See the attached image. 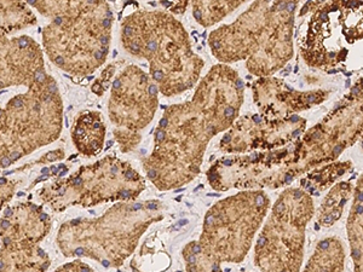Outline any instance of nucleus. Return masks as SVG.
Listing matches in <instances>:
<instances>
[{
	"mask_svg": "<svg viewBox=\"0 0 363 272\" xmlns=\"http://www.w3.org/2000/svg\"><path fill=\"white\" fill-rule=\"evenodd\" d=\"M189 3L190 1H179V3H176V4H171L169 5L171 6V11L176 13V15L183 13L186 11V8L189 6Z\"/></svg>",
	"mask_w": 363,
	"mask_h": 272,
	"instance_id": "obj_30",
	"label": "nucleus"
},
{
	"mask_svg": "<svg viewBox=\"0 0 363 272\" xmlns=\"http://www.w3.org/2000/svg\"><path fill=\"white\" fill-rule=\"evenodd\" d=\"M362 8L359 1H306L299 11L306 21L298 30L303 61L323 72L344 64L362 40Z\"/></svg>",
	"mask_w": 363,
	"mask_h": 272,
	"instance_id": "obj_8",
	"label": "nucleus"
},
{
	"mask_svg": "<svg viewBox=\"0 0 363 272\" xmlns=\"http://www.w3.org/2000/svg\"><path fill=\"white\" fill-rule=\"evenodd\" d=\"M216 191L277 190L291 186L301 174L294 155V143L268 152L227 155L216 161L206 172Z\"/></svg>",
	"mask_w": 363,
	"mask_h": 272,
	"instance_id": "obj_12",
	"label": "nucleus"
},
{
	"mask_svg": "<svg viewBox=\"0 0 363 272\" xmlns=\"http://www.w3.org/2000/svg\"><path fill=\"white\" fill-rule=\"evenodd\" d=\"M245 85L235 69L216 64L199 80L189 101L166 107L142 165L160 191L179 189L201 172L207 145L227 132L244 104Z\"/></svg>",
	"mask_w": 363,
	"mask_h": 272,
	"instance_id": "obj_1",
	"label": "nucleus"
},
{
	"mask_svg": "<svg viewBox=\"0 0 363 272\" xmlns=\"http://www.w3.org/2000/svg\"><path fill=\"white\" fill-rule=\"evenodd\" d=\"M63 130V101L51 75L0 107V169L52 144Z\"/></svg>",
	"mask_w": 363,
	"mask_h": 272,
	"instance_id": "obj_5",
	"label": "nucleus"
},
{
	"mask_svg": "<svg viewBox=\"0 0 363 272\" xmlns=\"http://www.w3.org/2000/svg\"><path fill=\"white\" fill-rule=\"evenodd\" d=\"M242 0H217V1H190L191 13L199 25L208 28L224 20L228 15L242 6Z\"/></svg>",
	"mask_w": 363,
	"mask_h": 272,
	"instance_id": "obj_26",
	"label": "nucleus"
},
{
	"mask_svg": "<svg viewBox=\"0 0 363 272\" xmlns=\"http://www.w3.org/2000/svg\"><path fill=\"white\" fill-rule=\"evenodd\" d=\"M352 169L354 165L351 161H335L327 165L320 166L311 169L306 176L301 178L299 188L310 196L321 194L335 186L345 174H350Z\"/></svg>",
	"mask_w": 363,
	"mask_h": 272,
	"instance_id": "obj_23",
	"label": "nucleus"
},
{
	"mask_svg": "<svg viewBox=\"0 0 363 272\" xmlns=\"http://www.w3.org/2000/svg\"><path fill=\"white\" fill-rule=\"evenodd\" d=\"M49 75L42 46L33 38L0 34V91L15 86L29 89Z\"/></svg>",
	"mask_w": 363,
	"mask_h": 272,
	"instance_id": "obj_16",
	"label": "nucleus"
},
{
	"mask_svg": "<svg viewBox=\"0 0 363 272\" xmlns=\"http://www.w3.org/2000/svg\"><path fill=\"white\" fill-rule=\"evenodd\" d=\"M159 94L148 73L135 64L123 68L113 80L108 116L121 153H133L138 148L142 132L157 114Z\"/></svg>",
	"mask_w": 363,
	"mask_h": 272,
	"instance_id": "obj_11",
	"label": "nucleus"
},
{
	"mask_svg": "<svg viewBox=\"0 0 363 272\" xmlns=\"http://www.w3.org/2000/svg\"><path fill=\"white\" fill-rule=\"evenodd\" d=\"M164 218L165 205L160 200L116 203L97 218L63 223L56 244L66 258H86L104 268H119L135 253L150 225Z\"/></svg>",
	"mask_w": 363,
	"mask_h": 272,
	"instance_id": "obj_4",
	"label": "nucleus"
},
{
	"mask_svg": "<svg viewBox=\"0 0 363 272\" xmlns=\"http://www.w3.org/2000/svg\"><path fill=\"white\" fill-rule=\"evenodd\" d=\"M347 239L355 272H363V186L362 176L352 193V203L347 223Z\"/></svg>",
	"mask_w": 363,
	"mask_h": 272,
	"instance_id": "obj_21",
	"label": "nucleus"
},
{
	"mask_svg": "<svg viewBox=\"0 0 363 272\" xmlns=\"http://www.w3.org/2000/svg\"><path fill=\"white\" fill-rule=\"evenodd\" d=\"M65 157H66V153H65L63 149H56V150H52V152H49L45 155H43L40 159H38V160L34 161L32 164H29L28 166L48 165V164H52V162H56V161L63 160Z\"/></svg>",
	"mask_w": 363,
	"mask_h": 272,
	"instance_id": "obj_29",
	"label": "nucleus"
},
{
	"mask_svg": "<svg viewBox=\"0 0 363 272\" xmlns=\"http://www.w3.org/2000/svg\"><path fill=\"white\" fill-rule=\"evenodd\" d=\"M306 131V120L299 115L268 119L260 114L238 118L219 143L220 152L230 155L268 152L297 142Z\"/></svg>",
	"mask_w": 363,
	"mask_h": 272,
	"instance_id": "obj_13",
	"label": "nucleus"
},
{
	"mask_svg": "<svg viewBox=\"0 0 363 272\" xmlns=\"http://www.w3.org/2000/svg\"><path fill=\"white\" fill-rule=\"evenodd\" d=\"M27 4L51 20L43 29V47L58 69L86 78L107 62L114 20L107 1L30 0Z\"/></svg>",
	"mask_w": 363,
	"mask_h": 272,
	"instance_id": "obj_3",
	"label": "nucleus"
},
{
	"mask_svg": "<svg viewBox=\"0 0 363 272\" xmlns=\"http://www.w3.org/2000/svg\"><path fill=\"white\" fill-rule=\"evenodd\" d=\"M270 207L263 190H245L219 200L207 210L195 247L216 271L223 272V264L242 263Z\"/></svg>",
	"mask_w": 363,
	"mask_h": 272,
	"instance_id": "obj_6",
	"label": "nucleus"
},
{
	"mask_svg": "<svg viewBox=\"0 0 363 272\" xmlns=\"http://www.w3.org/2000/svg\"><path fill=\"white\" fill-rule=\"evenodd\" d=\"M272 1H255L235 21L220 26L208 35L211 54L220 64L246 61L256 49L268 20Z\"/></svg>",
	"mask_w": 363,
	"mask_h": 272,
	"instance_id": "obj_15",
	"label": "nucleus"
},
{
	"mask_svg": "<svg viewBox=\"0 0 363 272\" xmlns=\"http://www.w3.org/2000/svg\"><path fill=\"white\" fill-rule=\"evenodd\" d=\"M17 181L10 178L0 177V210H3L16 193Z\"/></svg>",
	"mask_w": 363,
	"mask_h": 272,
	"instance_id": "obj_28",
	"label": "nucleus"
},
{
	"mask_svg": "<svg viewBox=\"0 0 363 272\" xmlns=\"http://www.w3.org/2000/svg\"><path fill=\"white\" fill-rule=\"evenodd\" d=\"M120 40L128 55L149 63V76L165 97L181 95L201 79L205 61L184 26L166 10L130 13L121 22Z\"/></svg>",
	"mask_w": 363,
	"mask_h": 272,
	"instance_id": "obj_2",
	"label": "nucleus"
},
{
	"mask_svg": "<svg viewBox=\"0 0 363 272\" xmlns=\"http://www.w3.org/2000/svg\"><path fill=\"white\" fill-rule=\"evenodd\" d=\"M38 23L32 8L26 1H0V34H9Z\"/></svg>",
	"mask_w": 363,
	"mask_h": 272,
	"instance_id": "obj_25",
	"label": "nucleus"
},
{
	"mask_svg": "<svg viewBox=\"0 0 363 272\" xmlns=\"http://www.w3.org/2000/svg\"><path fill=\"white\" fill-rule=\"evenodd\" d=\"M51 259L40 244H1L0 272H46Z\"/></svg>",
	"mask_w": 363,
	"mask_h": 272,
	"instance_id": "obj_20",
	"label": "nucleus"
},
{
	"mask_svg": "<svg viewBox=\"0 0 363 272\" xmlns=\"http://www.w3.org/2000/svg\"><path fill=\"white\" fill-rule=\"evenodd\" d=\"M362 97V81L359 79L350 92L321 121L294 142L296 164L301 176L335 162L344 150L361 138Z\"/></svg>",
	"mask_w": 363,
	"mask_h": 272,
	"instance_id": "obj_10",
	"label": "nucleus"
},
{
	"mask_svg": "<svg viewBox=\"0 0 363 272\" xmlns=\"http://www.w3.org/2000/svg\"><path fill=\"white\" fill-rule=\"evenodd\" d=\"M345 248L342 239L330 236L321 239L301 272H344Z\"/></svg>",
	"mask_w": 363,
	"mask_h": 272,
	"instance_id": "obj_22",
	"label": "nucleus"
},
{
	"mask_svg": "<svg viewBox=\"0 0 363 272\" xmlns=\"http://www.w3.org/2000/svg\"><path fill=\"white\" fill-rule=\"evenodd\" d=\"M145 188V178L130 162L109 155L48 183L38 198L54 212H63L70 207L136 201Z\"/></svg>",
	"mask_w": 363,
	"mask_h": 272,
	"instance_id": "obj_7",
	"label": "nucleus"
},
{
	"mask_svg": "<svg viewBox=\"0 0 363 272\" xmlns=\"http://www.w3.org/2000/svg\"><path fill=\"white\" fill-rule=\"evenodd\" d=\"M253 102L260 115L268 119H284L326 102L328 90H296L282 79L258 78L252 84Z\"/></svg>",
	"mask_w": 363,
	"mask_h": 272,
	"instance_id": "obj_17",
	"label": "nucleus"
},
{
	"mask_svg": "<svg viewBox=\"0 0 363 272\" xmlns=\"http://www.w3.org/2000/svg\"><path fill=\"white\" fill-rule=\"evenodd\" d=\"M51 218L37 203H16L9 207L0 218L1 244H37L51 231Z\"/></svg>",
	"mask_w": 363,
	"mask_h": 272,
	"instance_id": "obj_18",
	"label": "nucleus"
},
{
	"mask_svg": "<svg viewBox=\"0 0 363 272\" xmlns=\"http://www.w3.org/2000/svg\"><path fill=\"white\" fill-rule=\"evenodd\" d=\"M124 61L121 62H113L108 64L107 68L101 73L99 78L96 80L95 84L92 85V92H95L97 96H104V92L107 91L108 86L113 83L112 80L116 75L118 67L121 66Z\"/></svg>",
	"mask_w": 363,
	"mask_h": 272,
	"instance_id": "obj_27",
	"label": "nucleus"
},
{
	"mask_svg": "<svg viewBox=\"0 0 363 272\" xmlns=\"http://www.w3.org/2000/svg\"><path fill=\"white\" fill-rule=\"evenodd\" d=\"M298 1H272L259 42L246 60V68L257 78H269L294 57V34Z\"/></svg>",
	"mask_w": 363,
	"mask_h": 272,
	"instance_id": "obj_14",
	"label": "nucleus"
},
{
	"mask_svg": "<svg viewBox=\"0 0 363 272\" xmlns=\"http://www.w3.org/2000/svg\"><path fill=\"white\" fill-rule=\"evenodd\" d=\"M354 193L351 181L335 183L322 200L316 213V223L321 227H333L342 218L344 208Z\"/></svg>",
	"mask_w": 363,
	"mask_h": 272,
	"instance_id": "obj_24",
	"label": "nucleus"
},
{
	"mask_svg": "<svg viewBox=\"0 0 363 272\" xmlns=\"http://www.w3.org/2000/svg\"><path fill=\"white\" fill-rule=\"evenodd\" d=\"M107 126L104 114L97 110H84L74 119L70 136L75 149L83 157H97L104 150Z\"/></svg>",
	"mask_w": 363,
	"mask_h": 272,
	"instance_id": "obj_19",
	"label": "nucleus"
},
{
	"mask_svg": "<svg viewBox=\"0 0 363 272\" xmlns=\"http://www.w3.org/2000/svg\"><path fill=\"white\" fill-rule=\"evenodd\" d=\"M314 215V201L304 190L287 188L281 193L255 246L260 272H301L306 227Z\"/></svg>",
	"mask_w": 363,
	"mask_h": 272,
	"instance_id": "obj_9",
	"label": "nucleus"
}]
</instances>
